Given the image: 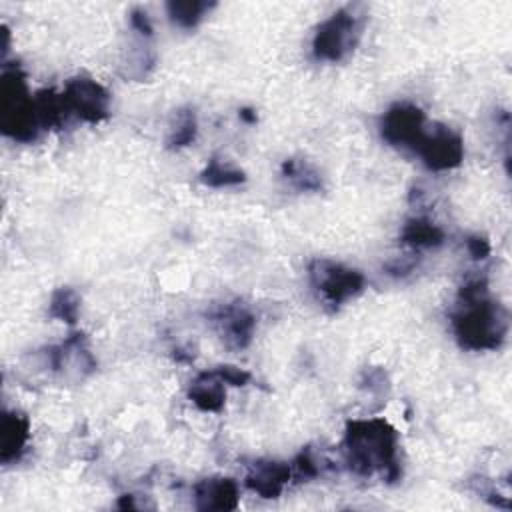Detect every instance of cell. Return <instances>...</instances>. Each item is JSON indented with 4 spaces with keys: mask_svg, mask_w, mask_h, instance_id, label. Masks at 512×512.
Instances as JSON below:
<instances>
[{
    "mask_svg": "<svg viewBox=\"0 0 512 512\" xmlns=\"http://www.w3.org/2000/svg\"><path fill=\"white\" fill-rule=\"evenodd\" d=\"M78 312H80V296L72 288L62 286L52 292V298L48 304V314L52 318L66 324H76Z\"/></svg>",
    "mask_w": 512,
    "mask_h": 512,
    "instance_id": "obj_19",
    "label": "cell"
},
{
    "mask_svg": "<svg viewBox=\"0 0 512 512\" xmlns=\"http://www.w3.org/2000/svg\"><path fill=\"white\" fill-rule=\"evenodd\" d=\"M212 322L228 348L242 350L252 342L256 318L242 302L222 304L212 312Z\"/></svg>",
    "mask_w": 512,
    "mask_h": 512,
    "instance_id": "obj_9",
    "label": "cell"
},
{
    "mask_svg": "<svg viewBox=\"0 0 512 512\" xmlns=\"http://www.w3.org/2000/svg\"><path fill=\"white\" fill-rule=\"evenodd\" d=\"M292 478V466L278 460H258L250 466L244 484L260 498H278Z\"/></svg>",
    "mask_w": 512,
    "mask_h": 512,
    "instance_id": "obj_10",
    "label": "cell"
},
{
    "mask_svg": "<svg viewBox=\"0 0 512 512\" xmlns=\"http://www.w3.org/2000/svg\"><path fill=\"white\" fill-rule=\"evenodd\" d=\"M214 4L202 0H172L166 4L168 16L182 28H194Z\"/></svg>",
    "mask_w": 512,
    "mask_h": 512,
    "instance_id": "obj_18",
    "label": "cell"
},
{
    "mask_svg": "<svg viewBox=\"0 0 512 512\" xmlns=\"http://www.w3.org/2000/svg\"><path fill=\"white\" fill-rule=\"evenodd\" d=\"M196 134H198V120H196L194 108H182L176 112L174 124L166 138V146L170 150L186 148L196 140Z\"/></svg>",
    "mask_w": 512,
    "mask_h": 512,
    "instance_id": "obj_16",
    "label": "cell"
},
{
    "mask_svg": "<svg viewBox=\"0 0 512 512\" xmlns=\"http://www.w3.org/2000/svg\"><path fill=\"white\" fill-rule=\"evenodd\" d=\"M238 116H240V120H244V122H248V124H254V122H256V112L250 110V108H242V110L238 112Z\"/></svg>",
    "mask_w": 512,
    "mask_h": 512,
    "instance_id": "obj_24",
    "label": "cell"
},
{
    "mask_svg": "<svg viewBox=\"0 0 512 512\" xmlns=\"http://www.w3.org/2000/svg\"><path fill=\"white\" fill-rule=\"evenodd\" d=\"M400 242L414 250L436 248L444 242V230L424 216H414L402 226Z\"/></svg>",
    "mask_w": 512,
    "mask_h": 512,
    "instance_id": "obj_14",
    "label": "cell"
},
{
    "mask_svg": "<svg viewBox=\"0 0 512 512\" xmlns=\"http://www.w3.org/2000/svg\"><path fill=\"white\" fill-rule=\"evenodd\" d=\"M452 330L458 344L466 350H496L508 334V314L490 296L484 278L462 284L452 312Z\"/></svg>",
    "mask_w": 512,
    "mask_h": 512,
    "instance_id": "obj_1",
    "label": "cell"
},
{
    "mask_svg": "<svg viewBox=\"0 0 512 512\" xmlns=\"http://www.w3.org/2000/svg\"><path fill=\"white\" fill-rule=\"evenodd\" d=\"M344 460L358 476L382 474L386 482L402 476L398 460V434L384 418L348 422L344 432Z\"/></svg>",
    "mask_w": 512,
    "mask_h": 512,
    "instance_id": "obj_2",
    "label": "cell"
},
{
    "mask_svg": "<svg viewBox=\"0 0 512 512\" xmlns=\"http://www.w3.org/2000/svg\"><path fill=\"white\" fill-rule=\"evenodd\" d=\"M280 170H282V176L290 182V186L300 190V192H318V190H322L320 172L306 160L286 158L282 162Z\"/></svg>",
    "mask_w": 512,
    "mask_h": 512,
    "instance_id": "obj_15",
    "label": "cell"
},
{
    "mask_svg": "<svg viewBox=\"0 0 512 512\" xmlns=\"http://www.w3.org/2000/svg\"><path fill=\"white\" fill-rule=\"evenodd\" d=\"M308 278L322 300L334 308L356 298L366 286L362 272L328 258L312 260L308 266Z\"/></svg>",
    "mask_w": 512,
    "mask_h": 512,
    "instance_id": "obj_4",
    "label": "cell"
},
{
    "mask_svg": "<svg viewBox=\"0 0 512 512\" xmlns=\"http://www.w3.org/2000/svg\"><path fill=\"white\" fill-rule=\"evenodd\" d=\"M414 152L422 158L426 168L444 172L460 166L464 158V140L456 130L436 124L432 130H426Z\"/></svg>",
    "mask_w": 512,
    "mask_h": 512,
    "instance_id": "obj_8",
    "label": "cell"
},
{
    "mask_svg": "<svg viewBox=\"0 0 512 512\" xmlns=\"http://www.w3.org/2000/svg\"><path fill=\"white\" fill-rule=\"evenodd\" d=\"M380 134L390 146L416 150L426 134V114L412 102H396L384 112Z\"/></svg>",
    "mask_w": 512,
    "mask_h": 512,
    "instance_id": "obj_7",
    "label": "cell"
},
{
    "mask_svg": "<svg viewBox=\"0 0 512 512\" xmlns=\"http://www.w3.org/2000/svg\"><path fill=\"white\" fill-rule=\"evenodd\" d=\"M224 380L218 376L216 368L200 372L188 388V398L202 412H220L226 402Z\"/></svg>",
    "mask_w": 512,
    "mask_h": 512,
    "instance_id": "obj_13",
    "label": "cell"
},
{
    "mask_svg": "<svg viewBox=\"0 0 512 512\" xmlns=\"http://www.w3.org/2000/svg\"><path fill=\"white\" fill-rule=\"evenodd\" d=\"M466 248H468V252L474 260H484L490 254V242L484 236H478V234L466 238Z\"/></svg>",
    "mask_w": 512,
    "mask_h": 512,
    "instance_id": "obj_22",
    "label": "cell"
},
{
    "mask_svg": "<svg viewBox=\"0 0 512 512\" xmlns=\"http://www.w3.org/2000/svg\"><path fill=\"white\" fill-rule=\"evenodd\" d=\"M360 32V16L352 8H340L316 28L312 52L318 60L338 62L356 46Z\"/></svg>",
    "mask_w": 512,
    "mask_h": 512,
    "instance_id": "obj_5",
    "label": "cell"
},
{
    "mask_svg": "<svg viewBox=\"0 0 512 512\" xmlns=\"http://www.w3.org/2000/svg\"><path fill=\"white\" fill-rule=\"evenodd\" d=\"M318 472H320V468H318V464H316V458L312 456V450L310 448H306V450H302L296 458H294V464H292V474H296L298 478H314V476H318Z\"/></svg>",
    "mask_w": 512,
    "mask_h": 512,
    "instance_id": "obj_20",
    "label": "cell"
},
{
    "mask_svg": "<svg viewBox=\"0 0 512 512\" xmlns=\"http://www.w3.org/2000/svg\"><path fill=\"white\" fill-rule=\"evenodd\" d=\"M192 492H194V506L204 512L234 510L240 498L238 484L232 478H224V476L202 478L194 484Z\"/></svg>",
    "mask_w": 512,
    "mask_h": 512,
    "instance_id": "obj_11",
    "label": "cell"
},
{
    "mask_svg": "<svg viewBox=\"0 0 512 512\" xmlns=\"http://www.w3.org/2000/svg\"><path fill=\"white\" fill-rule=\"evenodd\" d=\"M2 130L18 142H30L42 130L34 96L28 94L24 72L18 64L4 66L2 72Z\"/></svg>",
    "mask_w": 512,
    "mask_h": 512,
    "instance_id": "obj_3",
    "label": "cell"
},
{
    "mask_svg": "<svg viewBox=\"0 0 512 512\" xmlns=\"http://www.w3.org/2000/svg\"><path fill=\"white\" fill-rule=\"evenodd\" d=\"M200 180L210 188H228L246 182V174L240 168L224 164L218 158H210L204 170L200 172Z\"/></svg>",
    "mask_w": 512,
    "mask_h": 512,
    "instance_id": "obj_17",
    "label": "cell"
},
{
    "mask_svg": "<svg viewBox=\"0 0 512 512\" xmlns=\"http://www.w3.org/2000/svg\"><path fill=\"white\" fill-rule=\"evenodd\" d=\"M62 98L68 110V116H74L88 124H98L108 118L110 112V94L108 90L86 76L70 78L62 90Z\"/></svg>",
    "mask_w": 512,
    "mask_h": 512,
    "instance_id": "obj_6",
    "label": "cell"
},
{
    "mask_svg": "<svg viewBox=\"0 0 512 512\" xmlns=\"http://www.w3.org/2000/svg\"><path fill=\"white\" fill-rule=\"evenodd\" d=\"M216 372L224 380V384H230V386H246L250 382V378H252L250 372H246L244 368L230 366V364L216 366Z\"/></svg>",
    "mask_w": 512,
    "mask_h": 512,
    "instance_id": "obj_21",
    "label": "cell"
},
{
    "mask_svg": "<svg viewBox=\"0 0 512 512\" xmlns=\"http://www.w3.org/2000/svg\"><path fill=\"white\" fill-rule=\"evenodd\" d=\"M0 460L2 464H10L14 460H20V456L26 452L28 440H30V422L22 412H4L2 416V428H0Z\"/></svg>",
    "mask_w": 512,
    "mask_h": 512,
    "instance_id": "obj_12",
    "label": "cell"
},
{
    "mask_svg": "<svg viewBox=\"0 0 512 512\" xmlns=\"http://www.w3.org/2000/svg\"><path fill=\"white\" fill-rule=\"evenodd\" d=\"M130 24H132L134 32H138L142 38H150L152 36V22H150V18H148V14L144 10H132Z\"/></svg>",
    "mask_w": 512,
    "mask_h": 512,
    "instance_id": "obj_23",
    "label": "cell"
}]
</instances>
